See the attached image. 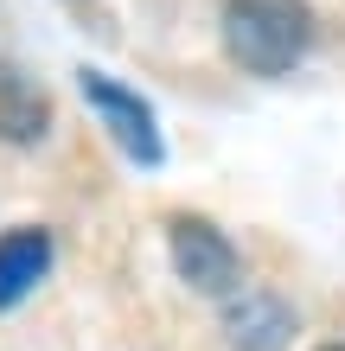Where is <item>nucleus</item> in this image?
Here are the masks:
<instances>
[{"label": "nucleus", "instance_id": "nucleus-1", "mask_svg": "<svg viewBox=\"0 0 345 351\" xmlns=\"http://www.w3.org/2000/svg\"><path fill=\"white\" fill-rule=\"evenodd\" d=\"M224 51L256 77H281L313 51L307 0H224Z\"/></svg>", "mask_w": 345, "mask_h": 351}, {"label": "nucleus", "instance_id": "nucleus-2", "mask_svg": "<svg viewBox=\"0 0 345 351\" xmlns=\"http://www.w3.org/2000/svg\"><path fill=\"white\" fill-rule=\"evenodd\" d=\"M77 90H84V102L96 109V121L109 128V141H115L121 160H134V167H160V160H167L160 115L147 109V96H141V90L115 84V77H103V71H77Z\"/></svg>", "mask_w": 345, "mask_h": 351}, {"label": "nucleus", "instance_id": "nucleus-3", "mask_svg": "<svg viewBox=\"0 0 345 351\" xmlns=\"http://www.w3.org/2000/svg\"><path fill=\"white\" fill-rule=\"evenodd\" d=\"M167 250H173V268L179 281L198 287L205 300H230L237 281H243V262H237V243L205 217H173L167 223Z\"/></svg>", "mask_w": 345, "mask_h": 351}, {"label": "nucleus", "instance_id": "nucleus-4", "mask_svg": "<svg viewBox=\"0 0 345 351\" xmlns=\"http://www.w3.org/2000/svg\"><path fill=\"white\" fill-rule=\"evenodd\" d=\"M45 268H51V230L26 223V230L0 237V313H13V306L45 281Z\"/></svg>", "mask_w": 345, "mask_h": 351}, {"label": "nucleus", "instance_id": "nucleus-5", "mask_svg": "<svg viewBox=\"0 0 345 351\" xmlns=\"http://www.w3.org/2000/svg\"><path fill=\"white\" fill-rule=\"evenodd\" d=\"M45 128H51V96L38 90L26 71L0 64V141L32 147V141H45Z\"/></svg>", "mask_w": 345, "mask_h": 351}, {"label": "nucleus", "instance_id": "nucleus-6", "mask_svg": "<svg viewBox=\"0 0 345 351\" xmlns=\"http://www.w3.org/2000/svg\"><path fill=\"white\" fill-rule=\"evenodd\" d=\"M230 339L243 351H275L281 339H288V313H281L275 300H250V306L230 313Z\"/></svg>", "mask_w": 345, "mask_h": 351}, {"label": "nucleus", "instance_id": "nucleus-7", "mask_svg": "<svg viewBox=\"0 0 345 351\" xmlns=\"http://www.w3.org/2000/svg\"><path fill=\"white\" fill-rule=\"evenodd\" d=\"M320 351H345V339H339V345H320Z\"/></svg>", "mask_w": 345, "mask_h": 351}]
</instances>
